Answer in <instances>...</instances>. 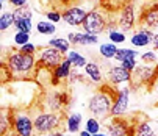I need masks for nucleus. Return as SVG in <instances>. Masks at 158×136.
Here are the masks:
<instances>
[{
  "label": "nucleus",
  "mask_w": 158,
  "mask_h": 136,
  "mask_svg": "<svg viewBox=\"0 0 158 136\" xmlns=\"http://www.w3.org/2000/svg\"><path fill=\"white\" fill-rule=\"evenodd\" d=\"M118 93H119V89L111 91L110 86H102L91 97V100H89L88 108L91 111V114L96 119H105V117L111 116V108L116 100Z\"/></svg>",
  "instance_id": "obj_1"
},
{
  "label": "nucleus",
  "mask_w": 158,
  "mask_h": 136,
  "mask_svg": "<svg viewBox=\"0 0 158 136\" xmlns=\"http://www.w3.org/2000/svg\"><path fill=\"white\" fill-rule=\"evenodd\" d=\"M3 63L8 66V69L11 71V75L30 74L35 69V66H36V58H35V55L20 53L17 50V52H11Z\"/></svg>",
  "instance_id": "obj_2"
},
{
  "label": "nucleus",
  "mask_w": 158,
  "mask_h": 136,
  "mask_svg": "<svg viewBox=\"0 0 158 136\" xmlns=\"http://www.w3.org/2000/svg\"><path fill=\"white\" fill-rule=\"evenodd\" d=\"M35 122V131L39 134H49L52 131L60 130L61 127V117L58 113H39L33 117Z\"/></svg>",
  "instance_id": "obj_3"
},
{
  "label": "nucleus",
  "mask_w": 158,
  "mask_h": 136,
  "mask_svg": "<svg viewBox=\"0 0 158 136\" xmlns=\"http://www.w3.org/2000/svg\"><path fill=\"white\" fill-rule=\"evenodd\" d=\"M158 75V66L155 64H138L136 69L131 72L130 86L136 88L141 84H152L153 78Z\"/></svg>",
  "instance_id": "obj_4"
},
{
  "label": "nucleus",
  "mask_w": 158,
  "mask_h": 136,
  "mask_svg": "<svg viewBox=\"0 0 158 136\" xmlns=\"http://www.w3.org/2000/svg\"><path fill=\"white\" fill-rule=\"evenodd\" d=\"M13 130L17 136H33L35 122L28 111H13Z\"/></svg>",
  "instance_id": "obj_5"
},
{
  "label": "nucleus",
  "mask_w": 158,
  "mask_h": 136,
  "mask_svg": "<svg viewBox=\"0 0 158 136\" xmlns=\"http://www.w3.org/2000/svg\"><path fill=\"white\" fill-rule=\"evenodd\" d=\"M83 30L85 33H89V35H99L102 31L106 30L108 27V19L105 17V14L102 11H91V13H88L85 22H83Z\"/></svg>",
  "instance_id": "obj_6"
},
{
  "label": "nucleus",
  "mask_w": 158,
  "mask_h": 136,
  "mask_svg": "<svg viewBox=\"0 0 158 136\" xmlns=\"http://www.w3.org/2000/svg\"><path fill=\"white\" fill-rule=\"evenodd\" d=\"M128 103H130V88L125 86L119 89V93L116 96V100L111 108V117H124L127 114Z\"/></svg>",
  "instance_id": "obj_7"
},
{
  "label": "nucleus",
  "mask_w": 158,
  "mask_h": 136,
  "mask_svg": "<svg viewBox=\"0 0 158 136\" xmlns=\"http://www.w3.org/2000/svg\"><path fill=\"white\" fill-rule=\"evenodd\" d=\"M63 53L58 52L56 49L53 47H49V49H44L39 55V60H38V66L41 67H47V69H55L56 66H60L63 63Z\"/></svg>",
  "instance_id": "obj_8"
},
{
  "label": "nucleus",
  "mask_w": 158,
  "mask_h": 136,
  "mask_svg": "<svg viewBox=\"0 0 158 136\" xmlns=\"http://www.w3.org/2000/svg\"><path fill=\"white\" fill-rule=\"evenodd\" d=\"M118 25H119L122 33L133 30V27H135V6H133V3H127L122 6V10L119 13Z\"/></svg>",
  "instance_id": "obj_9"
},
{
  "label": "nucleus",
  "mask_w": 158,
  "mask_h": 136,
  "mask_svg": "<svg viewBox=\"0 0 158 136\" xmlns=\"http://www.w3.org/2000/svg\"><path fill=\"white\" fill-rule=\"evenodd\" d=\"M106 78L111 84H121V83H128L131 81V72L127 71L125 67H122L121 64L119 66H113L108 69V74H106Z\"/></svg>",
  "instance_id": "obj_10"
},
{
  "label": "nucleus",
  "mask_w": 158,
  "mask_h": 136,
  "mask_svg": "<svg viewBox=\"0 0 158 136\" xmlns=\"http://www.w3.org/2000/svg\"><path fill=\"white\" fill-rule=\"evenodd\" d=\"M86 16H88V13H86L85 10L74 6V8H69L67 11H64V13L61 14V19H63L64 22H67L69 25L77 27V25H83Z\"/></svg>",
  "instance_id": "obj_11"
},
{
  "label": "nucleus",
  "mask_w": 158,
  "mask_h": 136,
  "mask_svg": "<svg viewBox=\"0 0 158 136\" xmlns=\"http://www.w3.org/2000/svg\"><path fill=\"white\" fill-rule=\"evenodd\" d=\"M130 127V122L124 117H113L111 124H106V130L111 136H127V130Z\"/></svg>",
  "instance_id": "obj_12"
},
{
  "label": "nucleus",
  "mask_w": 158,
  "mask_h": 136,
  "mask_svg": "<svg viewBox=\"0 0 158 136\" xmlns=\"http://www.w3.org/2000/svg\"><path fill=\"white\" fill-rule=\"evenodd\" d=\"M139 22L144 25V28H155L158 27V3L150 6L149 10H144L141 17H139Z\"/></svg>",
  "instance_id": "obj_13"
},
{
  "label": "nucleus",
  "mask_w": 158,
  "mask_h": 136,
  "mask_svg": "<svg viewBox=\"0 0 158 136\" xmlns=\"http://www.w3.org/2000/svg\"><path fill=\"white\" fill-rule=\"evenodd\" d=\"M67 41L75 45H93L97 44V36L89 35V33H69L67 35Z\"/></svg>",
  "instance_id": "obj_14"
},
{
  "label": "nucleus",
  "mask_w": 158,
  "mask_h": 136,
  "mask_svg": "<svg viewBox=\"0 0 158 136\" xmlns=\"http://www.w3.org/2000/svg\"><path fill=\"white\" fill-rule=\"evenodd\" d=\"M130 41H131V44L135 45V47H146V45L153 42V33L150 30L143 28V30H139L136 33H133Z\"/></svg>",
  "instance_id": "obj_15"
},
{
  "label": "nucleus",
  "mask_w": 158,
  "mask_h": 136,
  "mask_svg": "<svg viewBox=\"0 0 158 136\" xmlns=\"http://www.w3.org/2000/svg\"><path fill=\"white\" fill-rule=\"evenodd\" d=\"M71 66H72V63L66 58L60 66H56L55 69L52 71V75H53V77H56L58 80H66V78H69V77H71V74H72Z\"/></svg>",
  "instance_id": "obj_16"
},
{
  "label": "nucleus",
  "mask_w": 158,
  "mask_h": 136,
  "mask_svg": "<svg viewBox=\"0 0 158 136\" xmlns=\"http://www.w3.org/2000/svg\"><path fill=\"white\" fill-rule=\"evenodd\" d=\"M10 130H13V111L3 109L0 114V134L5 136Z\"/></svg>",
  "instance_id": "obj_17"
},
{
  "label": "nucleus",
  "mask_w": 158,
  "mask_h": 136,
  "mask_svg": "<svg viewBox=\"0 0 158 136\" xmlns=\"http://www.w3.org/2000/svg\"><path fill=\"white\" fill-rule=\"evenodd\" d=\"M85 74L91 78L94 83H100L103 80V75H102V71L100 67L96 64V63H88L85 66Z\"/></svg>",
  "instance_id": "obj_18"
},
{
  "label": "nucleus",
  "mask_w": 158,
  "mask_h": 136,
  "mask_svg": "<svg viewBox=\"0 0 158 136\" xmlns=\"http://www.w3.org/2000/svg\"><path fill=\"white\" fill-rule=\"evenodd\" d=\"M49 47H53L56 49L58 52H61L63 55H67L71 50V42L67 39H63V38H55V39H50L49 41Z\"/></svg>",
  "instance_id": "obj_19"
},
{
  "label": "nucleus",
  "mask_w": 158,
  "mask_h": 136,
  "mask_svg": "<svg viewBox=\"0 0 158 136\" xmlns=\"http://www.w3.org/2000/svg\"><path fill=\"white\" fill-rule=\"evenodd\" d=\"M80 125H81V114L80 113H72L66 121L67 131H71V133H77L80 130Z\"/></svg>",
  "instance_id": "obj_20"
},
{
  "label": "nucleus",
  "mask_w": 158,
  "mask_h": 136,
  "mask_svg": "<svg viewBox=\"0 0 158 136\" xmlns=\"http://www.w3.org/2000/svg\"><path fill=\"white\" fill-rule=\"evenodd\" d=\"M118 47H116V44H113V42H105V44H100V55L105 58V60H111V58H114L116 53H118Z\"/></svg>",
  "instance_id": "obj_21"
},
{
  "label": "nucleus",
  "mask_w": 158,
  "mask_h": 136,
  "mask_svg": "<svg viewBox=\"0 0 158 136\" xmlns=\"http://www.w3.org/2000/svg\"><path fill=\"white\" fill-rule=\"evenodd\" d=\"M66 58L72 63L74 67H85V66L88 64V63H86V58L81 56V55H80L78 52H75V50H71L69 53L66 55Z\"/></svg>",
  "instance_id": "obj_22"
},
{
  "label": "nucleus",
  "mask_w": 158,
  "mask_h": 136,
  "mask_svg": "<svg viewBox=\"0 0 158 136\" xmlns=\"http://www.w3.org/2000/svg\"><path fill=\"white\" fill-rule=\"evenodd\" d=\"M138 55H139L138 50H133V49H119L118 53H116V56H114V60L119 61V63H122V61H125L128 58H138Z\"/></svg>",
  "instance_id": "obj_23"
},
{
  "label": "nucleus",
  "mask_w": 158,
  "mask_h": 136,
  "mask_svg": "<svg viewBox=\"0 0 158 136\" xmlns=\"http://www.w3.org/2000/svg\"><path fill=\"white\" fill-rule=\"evenodd\" d=\"M14 22H16V19H14L13 13H10V11L3 13L2 17H0V31H5L8 27L14 25Z\"/></svg>",
  "instance_id": "obj_24"
},
{
  "label": "nucleus",
  "mask_w": 158,
  "mask_h": 136,
  "mask_svg": "<svg viewBox=\"0 0 158 136\" xmlns=\"http://www.w3.org/2000/svg\"><path fill=\"white\" fill-rule=\"evenodd\" d=\"M13 14H14V19L16 20H25V19H30L31 20V10L28 6L14 8L13 10Z\"/></svg>",
  "instance_id": "obj_25"
},
{
  "label": "nucleus",
  "mask_w": 158,
  "mask_h": 136,
  "mask_svg": "<svg viewBox=\"0 0 158 136\" xmlns=\"http://www.w3.org/2000/svg\"><path fill=\"white\" fill-rule=\"evenodd\" d=\"M36 30H38V33H41V35H53L56 28H55V25H53V24H50V22L41 20V22H38Z\"/></svg>",
  "instance_id": "obj_26"
},
{
  "label": "nucleus",
  "mask_w": 158,
  "mask_h": 136,
  "mask_svg": "<svg viewBox=\"0 0 158 136\" xmlns=\"http://www.w3.org/2000/svg\"><path fill=\"white\" fill-rule=\"evenodd\" d=\"M85 130L89 131L91 134H97V133H100V122L96 117H89L85 124Z\"/></svg>",
  "instance_id": "obj_27"
},
{
  "label": "nucleus",
  "mask_w": 158,
  "mask_h": 136,
  "mask_svg": "<svg viewBox=\"0 0 158 136\" xmlns=\"http://www.w3.org/2000/svg\"><path fill=\"white\" fill-rule=\"evenodd\" d=\"M108 38H110V42H113V44H122V42H125V33L118 31V30L110 31Z\"/></svg>",
  "instance_id": "obj_28"
},
{
  "label": "nucleus",
  "mask_w": 158,
  "mask_h": 136,
  "mask_svg": "<svg viewBox=\"0 0 158 136\" xmlns=\"http://www.w3.org/2000/svg\"><path fill=\"white\" fill-rule=\"evenodd\" d=\"M14 27L17 28V31L30 33L33 25H31V20H30V19H25V20H16V22H14Z\"/></svg>",
  "instance_id": "obj_29"
},
{
  "label": "nucleus",
  "mask_w": 158,
  "mask_h": 136,
  "mask_svg": "<svg viewBox=\"0 0 158 136\" xmlns=\"http://www.w3.org/2000/svg\"><path fill=\"white\" fill-rule=\"evenodd\" d=\"M14 42L19 45V47H22V45H25L30 42V33H25V31H17L14 35Z\"/></svg>",
  "instance_id": "obj_30"
},
{
  "label": "nucleus",
  "mask_w": 158,
  "mask_h": 136,
  "mask_svg": "<svg viewBox=\"0 0 158 136\" xmlns=\"http://www.w3.org/2000/svg\"><path fill=\"white\" fill-rule=\"evenodd\" d=\"M152 134H153V131H152V127H150L149 122H143V124L138 125L136 136H152Z\"/></svg>",
  "instance_id": "obj_31"
},
{
  "label": "nucleus",
  "mask_w": 158,
  "mask_h": 136,
  "mask_svg": "<svg viewBox=\"0 0 158 136\" xmlns=\"http://www.w3.org/2000/svg\"><path fill=\"white\" fill-rule=\"evenodd\" d=\"M121 66H122V67H125L127 71L133 72L135 69H136V66H138V61H136V58H128V60L122 61V63H121Z\"/></svg>",
  "instance_id": "obj_32"
},
{
  "label": "nucleus",
  "mask_w": 158,
  "mask_h": 136,
  "mask_svg": "<svg viewBox=\"0 0 158 136\" xmlns=\"http://www.w3.org/2000/svg\"><path fill=\"white\" fill-rule=\"evenodd\" d=\"M141 60H143L144 64H155L156 63V55H155V52H146V53L141 55Z\"/></svg>",
  "instance_id": "obj_33"
},
{
  "label": "nucleus",
  "mask_w": 158,
  "mask_h": 136,
  "mask_svg": "<svg viewBox=\"0 0 158 136\" xmlns=\"http://www.w3.org/2000/svg\"><path fill=\"white\" fill-rule=\"evenodd\" d=\"M19 52H20V53H27V55H35L36 45L31 44V42H28V44H25V45H22V47H19Z\"/></svg>",
  "instance_id": "obj_34"
},
{
  "label": "nucleus",
  "mask_w": 158,
  "mask_h": 136,
  "mask_svg": "<svg viewBox=\"0 0 158 136\" xmlns=\"http://www.w3.org/2000/svg\"><path fill=\"white\" fill-rule=\"evenodd\" d=\"M46 16H47V19H49L50 22H58V20H61V14L56 13V11H47Z\"/></svg>",
  "instance_id": "obj_35"
},
{
  "label": "nucleus",
  "mask_w": 158,
  "mask_h": 136,
  "mask_svg": "<svg viewBox=\"0 0 158 136\" xmlns=\"http://www.w3.org/2000/svg\"><path fill=\"white\" fill-rule=\"evenodd\" d=\"M8 2H10L14 8H22V6H27L28 0H8Z\"/></svg>",
  "instance_id": "obj_36"
},
{
  "label": "nucleus",
  "mask_w": 158,
  "mask_h": 136,
  "mask_svg": "<svg viewBox=\"0 0 158 136\" xmlns=\"http://www.w3.org/2000/svg\"><path fill=\"white\" fill-rule=\"evenodd\" d=\"M153 47H155V50H158V33L156 35H153Z\"/></svg>",
  "instance_id": "obj_37"
},
{
  "label": "nucleus",
  "mask_w": 158,
  "mask_h": 136,
  "mask_svg": "<svg viewBox=\"0 0 158 136\" xmlns=\"http://www.w3.org/2000/svg\"><path fill=\"white\" fill-rule=\"evenodd\" d=\"M49 136H64V133H63V131H60V130H56V131L49 133Z\"/></svg>",
  "instance_id": "obj_38"
},
{
  "label": "nucleus",
  "mask_w": 158,
  "mask_h": 136,
  "mask_svg": "<svg viewBox=\"0 0 158 136\" xmlns=\"http://www.w3.org/2000/svg\"><path fill=\"white\" fill-rule=\"evenodd\" d=\"M80 136H94V134H91V133H89V131L83 130V131H80Z\"/></svg>",
  "instance_id": "obj_39"
},
{
  "label": "nucleus",
  "mask_w": 158,
  "mask_h": 136,
  "mask_svg": "<svg viewBox=\"0 0 158 136\" xmlns=\"http://www.w3.org/2000/svg\"><path fill=\"white\" fill-rule=\"evenodd\" d=\"M94 136H110V134H105V133H97V134H94Z\"/></svg>",
  "instance_id": "obj_40"
},
{
  "label": "nucleus",
  "mask_w": 158,
  "mask_h": 136,
  "mask_svg": "<svg viewBox=\"0 0 158 136\" xmlns=\"http://www.w3.org/2000/svg\"><path fill=\"white\" fill-rule=\"evenodd\" d=\"M0 2H2V3H5V2H6V0H0Z\"/></svg>",
  "instance_id": "obj_41"
},
{
  "label": "nucleus",
  "mask_w": 158,
  "mask_h": 136,
  "mask_svg": "<svg viewBox=\"0 0 158 136\" xmlns=\"http://www.w3.org/2000/svg\"><path fill=\"white\" fill-rule=\"evenodd\" d=\"M128 2H135V0H128Z\"/></svg>",
  "instance_id": "obj_42"
},
{
  "label": "nucleus",
  "mask_w": 158,
  "mask_h": 136,
  "mask_svg": "<svg viewBox=\"0 0 158 136\" xmlns=\"http://www.w3.org/2000/svg\"><path fill=\"white\" fill-rule=\"evenodd\" d=\"M5 136H10V134H5Z\"/></svg>",
  "instance_id": "obj_43"
},
{
  "label": "nucleus",
  "mask_w": 158,
  "mask_h": 136,
  "mask_svg": "<svg viewBox=\"0 0 158 136\" xmlns=\"http://www.w3.org/2000/svg\"><path fill=\"white\" fill-rule=\"evenodd\" d=\"M152 136H155V134H152Z\"/></svg>",
  "instance_id": "obj_44"
},
{
  "label": "nucleus",
  "mask_w": 158,
  "mask_h": 136,
  "mask_svg": "<svg viewBox=\"0 0 158 136\" xmlns=\"http://www.w3.org/2000/svg\"><path fill=\"white\" fill-rule=\"evenodd\" d=\"M41 136H44V134H41Z\"/></svg>",
  "instance_id": "obj_45"
}]
</instances>
